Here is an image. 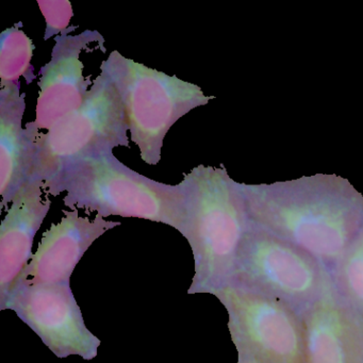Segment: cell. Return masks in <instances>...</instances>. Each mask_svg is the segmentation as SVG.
<instances>
[{"label":"cell","instance_id":"obj_1","mask_svg":"<svg viewBox=\"0 0 363 363\" xmlns=\"http://www.w3.org/2000/svg\"><path fill=\"white\" fill-rule=\"evenodd\" d=\"M241 188L252 226L303 248L329 274L363 224L362 194L341 176L316 174Z\"/></svg>","mask_w":363,"mask_h":363},{"label":"cell","instance_id":"obj_2","mask_svg":"<svg viewBox=\"0 0 363 363\" xmlns=\"http://www.w3.org/2000/svg\"><path fill=\"white\" fill-rule=\"evenodd\" d=\"M186 216L179 233L190 244L195 273L189 294L228 286L250 222L241 184L222 167L199 165L184 174Z\"/></svg>","mask_w":363,"mask_h":363},{"label":"cell","instance_id":"obj_3","mask_svg":"<svg viewBox=\"0 0 363 363\" xmlns=\"http://www.w3.org/2000/svg\"><path fill=\"white\" fill-rule=\"evenodd\" d=\"M43 190L50 196L67 193L63 203L71 210L96 212L103 218H141L178 231L186 216L182 184L150 179L121 162L113 152L67 165Z\"/></svg>","mask_w":363,"mask_h":363},{"label":"cell","instance_id":"obj_4","mask_svg":"<svg viewBox=\"0 0 363 363\" xmlns=\"http://www.w3.org/2000/svg\"><path fill=\"white\" fill-rule=\"evenodd\" d=\"M101 73L118 89L131 141L148 165L160 162L165 137L178 120L216 99L197 84L135 62L118 50L101 62Z\"/></svg>","mask_w":363,"mask_h":363},{"label":"cell","instance_id":"obj_5","mask_svg":"<svg viewBox=\"0 0 363 363\" xmlns=\"http://www.w3.org/2000/svg\"><path fill=\"white\" fill-rule=\"evenodd\" d=\"M128 121L113 82L101 73L84 105L35 138L33 180L43 186L67 165L128 147Z\"/></svg>","mask_w":363,"mask_h":363},{"label":"cell","instance_id":"obj_6","mask_svg":"<svg viewBox=\"0 0 363 363\" xmlns=\"http://www.w3.org/2000/svg\"><path fill=\"white\" fill-rule=\"evenodd\" d=\"M331 284L330 274L315 257L252 224L229 282L274 297L301 314Z\"/></svg>","mask_w":363,"mask_h":363},{"label":"cell","instance_id":"obj_7","mask_svg":"<svg viewBox=\"0 0 363 363\" xmlns=\"http://www.w3.org/2000/svg\"><path fill=\"white\" fill-rule=\"evenodd\" d=\"M214 296L228 313L238 361L305 363L303 314L262 293L228 284Z\"/></svg>","mask_w":363,"mask_h":363},{"label":"cell","instance_id":"obj_8","mask_svg":"<svg viewBox=\"0 0 363 363\" xmlns=\"http://www.w3.org/2000/svg\"><path fill=\"white\" fill-rule=\"evenodd\" d=\"M0 310H12L58 358L79 356L93 360L101 340L89 330L71 284L22 282Z\"/></svg>","mask_w":363,"mask_h":363},{"label":"cell","instance_id":"obj_9","mask_svg":"<svg viewBox=\"0 0 363 363\" xmlns=\"http://www.w3.org/2000/svg\"><path fill=\"white\" fill-rule=\"evenodd\" d=\"M92 44L106 50L105 39L96 30L55 38L52 58L40 71L39 97L33 121L39 130L48 131L84 105L93 82L84 77L80 56Z\"/></svg>","mask_w":363,"mask_h":363},{"label":"cell","instance_id":"obj_10","mask_svg":"<svg viewBox=\"0 0 363 363\" xmlns=\"http://www.w3.org/2000/svg\"><path fill=\"white\" fill-rule=\"evenodd\" d=\"M63 213L60 222L42 235L20 284H71L72 274L90 246L104 233L122 225L99 214L93 220L82 218L77 210H65Z\"/></svg>","mask_w":363,"mask_h":363},{"label":"cell","instance_id":"obj_11","mask_svg":"<svg viewBox=\"0 0 363 363\" xmlns=\"http://www.w3.org/2000/svg\"><path fill=\"white\" fill-rule=\"evenodd\" d=\"M303 320L305 363H363V318L333 284Z\"/></svg>","mask_w":363,"mask_h":363},{"label":"cell","instance_id":"obj_12","mask_svg":"<svg viewBox=\"0 0 363 363\" xmlns=\"http://www.w3.org/2000/svg\"><path fill=\"white\" fill-rule=\"evenodd\" d=\"M52 207L40 182L23 186L0 226V306L20 284L33 259V241Z\"/></svg>","mask_w":363,"mask_h":363},{"label":"cell","instance_id":"obj_13","mask_svg":"<svg viewBox=\"0 0 363 363\" xmlns=\"http://www.w3.org/2000/svg\"><path fill=\"white\" fill-rule=\"evenodd\" d=\"M26 94L21 84L0 86V196L1 210L13 201L16 193L33 182L35 138V122L23 127Z\"/></svg>","mask_w":363,"mask_h":363},{"label":"cell","instance_id":"obj_14","mask_svg":"<svg viewBox=\"0 0 363 363\" xmlns=\"http://www.w3.org/2000/svg\"><path fill=\"white\" fill-rule=\"evenodd\" d=\"M35 50L33 40L18 25L3 31L0 39V86L21 84L22 77L27 84L35 80L31 65Z\"/></svg>","mask_w":363,"mask_h":363},{"label":"cell","instance_id":"obj_15","mask_svg":"<svg viewBox=\"0 0 363 363\" xmlns=\"http://www.w3.org/2000/svg\"><path fill=\"white\" fill-rule=\"evenodd\" d=\"M330 277L340 296L363 318V224Z\"/></svg>","mask_w":363,"mask_h":363},{"label":"cell","instance_id":"obj_16","mask_svg":"<svg viewBox=\"0 0 363 363\" xmlns=\"http://www.w3.org/2000/svg\"><path fill=\"white\" fill-rule=\"evenodd\" d=\"M42 14L46 21L45 37L48 40L52 37L58 35H71L77 29V27L69 26L72 18H73V8L67 0H39L38 1Z\"/></svg>","mask_w":363,"mask_h":363},{"label":"cell","instance_id":"obj_17","mask_svg":"<svg viewBox=\"0 0 363 363\" xmlns=\"http://www.w3.org/2000/svg\"><path fill=\"white\" fill-rule=\"evenodd\" d=\"M237 363H255V362H252V361H238Z\"/></svg>","mask_w":363,"mask_h":363}]
</instances>
